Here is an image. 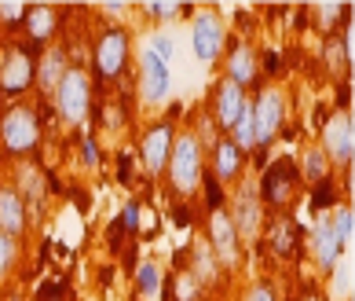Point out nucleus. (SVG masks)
Returning <instances> with one entry per match:
<instances>
[{
    "mask_svg": "<svg viewBox=\"0 0 355 301\" xmlns=\"http://www.w3.org/2000/svg\"><path fill=\"white\" fill-rule=\"evenodd\" d=\"M70 67H67V51L62 48H48L44 56H41V63H33V85L41 88L44 96H55V88H59V81H62V74H67Z\"/></svg>",
    "mask_w": 355,
    "mask_h": 301,
    "instance_id": "dca6fc26",
    "label": "nucleus"
},
{
    "mask_svg": "<svg viewBox=\"0 0 355 301\" xmlns=\"http://www.w3.org/2000/svg\"><path fill=\"white\" fill-rule=\"evenodd\" d=\"M22 15H26L22 4H0V19L4 22H22Z\"/></svg>",
    "mask_w": 355,
    "mask_h": 301,
    "instance_id": "473e14b6",
    "label": "nucleus"
},
{
    "mask_svg": "<svg viewBox=\"0 0 355 301\" xmlns=\"http://www.w3.org/2000/svg\"><path fill=\"white\" fill-rule=\"evenodd\" d=\"M311 206H315V209H330V206H334L330 180H326V184H315V191H311Z\"/></svg>",
    "mask_w": 355,
    "mask_h": 301,
    "instance_id": "7c9ffc66",
    "label": "nucleus"
},
{
    "mask_svg": "<svg viewBox=\"0 0 355 301\" xmlns=\"http://www.w3.org/2000/svg\"><path fill=\"white\" fill-rule=\"evenodd\" d=\"M330 228H334V235H337V243L345 246V243L352 239V228H355V213H352V206H345V202H340V206L334 209V220H330Z\"/></svg>",
    "mask_w": 355,
    "mask_h": 301,
    "instance_id": "a878e982",
    "label": "nucleus"
},
{
    "mask_svg": "<svg viewBox=\"0 0 355 301\" xmlns=\"http://www.w3.org/2000/svg\"><path fill=\"white\" fill-rule=\"evenodd\" d=\"M139 67H143V77H139V96L147 107H157V103H165L168 96V85H173V74H168V63H162L154 56V51L147 48L143 51V59H139Z\"/></svg>",
    "mask_w": 355,
    "mask_h": 301,
    "instance_id": "f8f14e48",
    "label": "nucleus"
},
{
    "mask_svg": "<svg viewBox=\"0 0 355 301\" xmlns=\"http://www.w3.org/2000/svg\"><path fill=\"white\" fill-rule=\"evenodd\" d=\"M242 165H245V154L231 143V136H220L213 143V180L216 184H231V180L242 177Z\"/></svg>",
    "mask_w": 355,
    "mask_h": 301,
    "instance_id": "2eb2a0df",
    "label": "nucleus"
},
{
    "mask_svg": "<svg viewBox=\"0 0 355 301\" xmlns=\"http://www.w3.org/2000/svg\"><path fill=\"white\" fill-rule=\"evenodd\" d=\"M300 301H326V298H319V294H304V298H300Z\"/></svg>",
    "mask_w": 355,
    "mask_h": 301,
    "instance_id": "c9c22d12",
    "label": "nucleus"
},
{
    "mask_svg": "<svg viewBox=\"0 0 355 301\" xmlns=\"http://www.w3.org/2000/svg\"><path fill=\"white\" fill-rule=\"evenodd\" d=\"M249 111H253V147L264 151L286 122V96L279 88H260L257 99H249Z\"/></svg>",
    "mask_w": 355,
    "mask_h": 301,
    "instance_id": "7ed1b4c3",
    "label": "nucleus"
},
{
    "mask_svg": "<svg viewBox=\"0 0 355 301\" xmlns=\"http://www.w3.org/2000/svg\"><path fill=\"white\" fill-rule=\"evenodd\" d=\"M37 143H41V114L26 103L8 107L0 117V147L8 158H26Z\"/></svg>",
    "mask_w": 355,
    "mask_h": 301,
    "instance_id": "f03ea898",
    "label": "nucleus"
},
{
    "mask_svg": "<svg viewBox=\"0 0 355 301\" xmlns=\"http://www.w3.org/2000/svg\"><path fill=\"white\" fill-rule=\"evenodd\" d=\"M173 122H157L154 129L143 133V143H139V158H143V169L147 177H157L162 169L168 165V151H173Z\"/></svg>",
    "mask_w": 355,
    "mask_h": 301,
    "instance_id": "9b49d317",
    "label": "nucleus"
},
{
    "mask_svg": "<svg viewBox=\"0 0 355 301\" xmlns=\"http://www.w3.org/2000/svg\"><path fill=\"white\" fill-rule=\"evenodd\" d=\"M162 291H165L168 301H202V286H198V279H194L187 268L173 272V276L162 283Z\"/></svg>",
    "mask_w": 355,
    "mask_h": 301,
    "instance_id": "412c9836",
    "label": "nucleus"
},
{
    "mask_svg": "<svg viewBox=\"0 0 355 301\" xmlns=\"http://www.w3.org/2000/svg\"><path fill=\"white\" fill-rule=\"evenodd\" d=\"M216 265H220V261H216L213 250H209V243H198L191 250V268L187 272L198 279V286H205V283H216V272H220Z\"/></svg>",
    "mask_w": 355,
    "mask_h": 301,
    "instance_id": "5701e85b",
    "label": "nucleus"
},
{
    "mask_svg": "<svg viewBox=\"0 0 355 301\" xmlns=\"http://www.w3.org/2000/svg\"><path fill=\"white\" fill-rule=\"evenodd\" d=\"M245 88L231 85V81H220L216 92H213V114H216V125L223 129V133H231L234 122H239V114L245 107Z\"/></svg>",
    "mask_w": 355,
    "mask_h": 301,
    "instance_id": "4468645a",
    "label": "nucleus"
},
{
    "mask_svg": "<svg viewBox=\"0 0 355 301\" xmlns=\"http://www.w3.org/2000/svg\"><path fill=\"white\" fill-rule=\"evenodd\" d=\"M205 180V191H209V209H223V199H220V184L213 177H202Z\"/></svg>",
    "mask_w": 355,
    "mask_h": 301,
    "instance_id": "2f4dec72",
    "label": "nucleus"
},
{
    "mask_svg": "<svg viewBox=\"0 0 355 301\" xmlns=\"http://www.w3.org/2000/svg\"><path fill=\"white\" fill-rule=\"evenodd\" d=\"M128 51H132V41L121 26H110L103 30V37L96 41V74L99 77H121L125 67H128Z\"/></svg>",
    "mask_w": 355,
    "mask_h": 301,
    "instance_id": "0eeeda50",
    "label": "nucleus"
},
{
    "mask_svg": "<svg viewBox=\"0 0 355 301\" xmlns=\"http://www.w3.org/2000/svg\"><path fill=\"white\" fill-rule=\"evenodd\" d=\"M322 151L330 165H348L352 162V151H355V129H352V114L348 111H337L330 114V122L322 129Z\"/></svg>",
    "mask_w": 355,
    "mask_h": 301,
    "instance_id": "9d476101",
    "label": "nucleus"
},
{
    "mask_svg": "<svg viewBox=\"0 0 355 301\" xmlns=\"http://www.w3.org/2000/svg\"><path fill=\"white\" fill-rule=\"evenodd\" d=\"M209 250L216 254L220 265H227V268L239 265V235H234L227 209H213L209 213Z\"/></svg>",
    "mask_w": 355,
    "mask_h": 301,
    "instance_id": "ddd939ff",
    "label": "nucleus"
},
{
    "mask_svg": "<svg viewBox=\"0 0 355 301\" xmlns=\"http://www.w3.org/2000/svg\"><path fill=\"white\" fill-rule=\"evenodd\" d=\"M22 26H26V37H30V44H48L51 33L59 30V11L48 8V4H37V8H26L22 15Z\"/></svg>",
    "mask_w": 355,
    "mask_h": 301,
    "instance_id": "a211bd4d",
    "label": "nucleus"
},
{
    "mask_svg": "<svg viewBox=\"0 0 355 301\" xmlns=\"http://www.w3.org/2000/svg\"><path fill=\"white\" fill-rule=\"evenodd\" d=\"M231 225H234V235L245 243H253L260 228H264V202H260V191L253 180H245V184L239 188V195H234V206H231Z\"/></svg>",
    "mask_w": 355,
    "mask_h": 301,
    "instance_id": "423d86ee",
    "label": "nucleus"
},
{
    "mask_svg": "<svg viewBox=\"0 0 355 301\" xmlns=\"http://www.w3.org/2000/svg\"><path fill=\"white\" fill-rule=\"evenodd\" d=\"M311 254H315V261H319L322 272H330L337 265V257H340V243H337V235H334L330 217L326 213L319 217V225L311 228Z\"/></svg>",
    "mask_w": 355,
    "mask_h": 301,
    "instance_id": "aec40b11",
    "label": "nucleus"
},
{
    "mask_svg": "<svg viewBox=\"0 0 355 301\" xmlns=\"http://www.w3.org/2000/svg\"><path fill=\"white\" fill-rule=\"evenodd\" d=\"M81 158L88 165H99V151H96V140H81Z\"/></svg>",
    "mask_w": 355,
    "mask_h": 301,
    "instance_id": "f704fd0d",
    "label": "nucleus"
},
{
    "mask_svg": "<svg viewBox=\"0 0 355 301\" xmlns=\"http://www.w3.org/2000/svg\"><path fill=\"white\" fill-rule=\"evenodd\" d=\"M205 177V147L194 133L173 136V151H168V184L180 195H191Z\"/></svg>",
    "mask_w": 355,
    "mask_h": 301,
    "instance_id": "f257e3e1",
    "label": "nucleus"
},
{
    "mask_svg": "<svg viewBox=\"0 0 355 301\" xmlns=\"http://www.w3.org/2000/svg\"><path fill=\"white\" fill-rule=\"evenodd\" d=\"M136 225H139V206H136V202H128V206H125V217H121V228L136 231Z\"/></svg>",
    "mask_w": 355,
    "mask_h": 301,
    "instance_id": "72a5a7b5",
    "label": "nucleus"
},
{
    "mask_svg": "<svg viewBox=\"0 0 355 301\" xmlns=\"http://www.w3.org/2000/svg\"><path fill=\"white\" fill-rule=\"evenodd\" d=\"M33 85V56H30V44H19V48H8V56L0 59V96H22L30 92Z\"/></svg>",
    "mask_w": 355,
    "mask_h": 301,
    "instance_id": "6e6552de",
    "label": "nucleus"
},
{
    "mask_svg": "<svg viewBox=\"0 0 355 301\" xmlns=\"http://www.w3.org/2000/svg\"><path fill=\"white\" fill-rule=\"evenodd\" d=\"M242 301H279V294H275L271 283H257V286H249V291H245Z\"/></svg>",
    "mask_w": 355,
    "mask_h": 301,
    "instance_id": "c756f323",
    "label": "nucleus"
},
{
    "mask_svg": "<svg viewBox=\"0 0 355 301\" xmlns=\"http://www.w3.org/2000/svg\"><path fill=\"white\" fill-rule=\"evenodd\" d=\"M311 15H315V22H319L322 33H334L337 26L352 15V8H348V4H315Z\"/></svg>",
    "mask_w": 355,
    "mask_h": 301,
    "instance_id": "b1692460",
    "label": "nucleus"
},
{
    "mask_svg": "<svg viewBox=\"0 0 355 301\" xmlns=\"http://www.w3.org/2000/svg\"><path fill=\"white\" fill-rule=\"evenodd\" d=\"M150 51H154V56L162 59V63H173V51H176V41H173V37H165V33H157L154 41H150Z\"/></svg>",
    "mask_w": 355,
    "mask_h": 301,
    "instance_id": "cd10ccee",
    "label": "nucleus"
},
{
    "mask_svg": "<svg viewBox=\"0 0 355 301\" xmlns=\"http://www.w3.org/2000/svg\"><path fill=\"white\" fill-rule=\"evenodd\" d=\"M136 286H139V294H147V298H154L157 291H162V272H157L154 261L136 268Z\"/></svg>",
    "mask_w": 355,
    "mask_h": 301,
    "instance_id": "393cba45",
    "label": "nucleus"
},
{
    "mask_svg": "<svg viewBox=\"0 0 355 301\" xmlns=\"http://www.w3.org/2000/svg\"><path fill=\"white\" fill-rule=\"evenodd\" d=\"M55 107L59 114L67 117L70 125H81L88 117V107H92V81H88V70L85 67H70L62 74V81L55 88Z\"/></svg>",
    "mask_w": 355,
    "mask_h": 301,
    "instance_id": "20e7f679",
    "label": "nucleus"
},
{
    "mask_svg": "<svg viewBox=\"0 0 355 301\" xmlns=\"http://www.w3.org/2000/svg\"><path fill=\"white\" fill-rule=\"evenodd\" d=\"M300 188V169L293 158H275L268 169H264V177H260V202H264L268 209H286V202L293 199V191Z\"/></svg>",
    "mask_w": 355,
    "mask_h": 301,
    "instance_id": "39448f33",
    "label": "nucleus"
},
{
    "mask_svg": "<svg viewBox=\"0 0 355 301\" xmlns=\"http://www.w3.org/2000/svg\"><path fill=\"white\" fill-rule=\"evenodd\" d=\"M143 11H147V15H154V19H176V15H183L187 8H180V4H143Z\"/></svg>",
    "mask_w": 355,
    "mask_h": 301,
    "instance_id": "c85d7f7f",
    "label": "nucleus"
},
{
    "mask_svg": "<svg viewBox=\"0 0 355 301\" xmlns=\"http://www.w3.org/2000/svg\"><path fill=\"white\" fill-rule=\"evenodd\" d=\"M223 70H227L223 81H231V85H239V88H245L249 81H257V56H253V48H249L245 41H234L231 51H227Z\"/></svg>",
    "mask_w": 355,
    "mask_h": 301,
    "instance_id": "f3484780",
    "label": "nucleus"
},
{
    "mask_svg": "<svg viewBox=\"0 0 355 301\" xmlns=\"http://www.w3.org/2000/svg\"><path fill=\"white\" fill-rule=\"evenodd\" d=\"M26 231V202L19 199V188H0V235L19 239Z\"/></svg>",
    "mask_w": 355,
    "mask_h": 301,
    "instance_id": "6ab92c4d",
    "label": "nucleus"
},
{
    "mask_svg": "<svg viewBox=\"0 0 355 301\" xmlns=\"http://www.w3.org/2000/svg\"><path fill=\"white\" fill-rule=\"evenodd\" d=\"M15 257H19V246H15V239L0 235V279H4L8 272L15 268Z\"/></svg>",
    "mask_w": 355,
    "mask_h": 301,
    "instance_id": "bb28decb",
    "label": "nucleus"
},
{
    "mask_svg": "<svg viewBox=\"0 0 355 301\" xmlns=\"http://www.w3.org/2000/svg\"><path fill=\"white\" fill-rule=\"evenodd\" d=\"M191 44H194V59L198 63H216L223 56V44H227V33H223V22L216 19V11L209 8L194 19L191 30Z\"/></svg>",
    "mask_w": 355,
    "mask_h": 301,
    "instance_id": "1a4fd4ad",
    "label": "nucleus"
},
{
    "mask_svg": "<svg viewBox=\"0 0 355 301\" xmlns=\"http://www.w3.org/2000/svg\"><path fill=\"white\" fill-rule=\"evenodd\" d=\"M297 169H300V180H308V184H326L330 180V158H326L322 147H308Z\"/></svg>",
    "mask_w": 355,
    "mask_h": 301,
    "instance_id": "4be33fe9",
    "label": "nucleus"
}]
</instances>
